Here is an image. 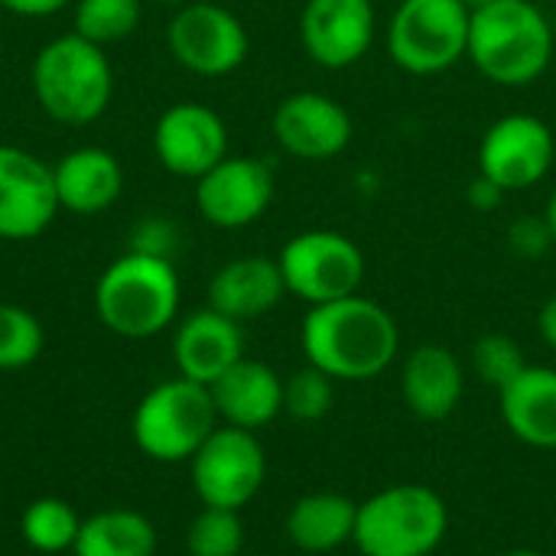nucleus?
<instances>
[{"instance_id":"obj_1","label":"nucleus","mask_w":556,"mask_h":556,"mask_svg":"<svg viewBox=\"0 0 556 556\" xmlns=\"http://www.w3.org/2000/svg\"><path fill=\"white\" fill-rule=\"evenodd\" d=\"M300 345L306 365L326 371L332 381H371L384 375L401 352V326L378 303L362 293L309 306Z\"/></svg>"},{"instance_id":"obj_2","label":"nucleus","mask_w":556,"mask_h":556,"mask_svg":"<svg viewBox=\"0 0 556 556\" xmlns=\"http://www.w3.org/2000/svg\"><path fill=\"white\" fill-rule=\"evenodd\" d=\"M466 59L492 85L528 88L554 62V26L534 0H495L472 10Z\"/></svg>"},{"instance_id":"obj_3","label":"nucleus","mask_w":556,"mask_h":556,"mask_svg":"<svg viewBox=\"0 0 556 556\" xmlns=\"http://www.w3.org/2000/svg\"><path fill=\"white\" fill-rule=\"evenodd\" d=\"M179 274L166 257L124 251L94 283V313L101 326L134 342L166 332L179 316Z\"/></svg>"},{"instance_id":"obj_4","label":"nucleus","mask_w":556,"mask_h":556,"mask_svg":"<svg viewBox=\"0 0 556 556\" xmlns=\"http://www.w3.org/2000/svg\"><path fill=\"white\" fill-rule=\"evenodd\" d=\"M29 78L42 114L68 127L98 121L114 94V68L104 46L78 33L49 39L36 52Z\"/></svg>"},{"instance_id":"obj_5","label":"nucleus","mask_w":556,"mask_h":556,"mask_svg":"<svg viewBox=\"0 0 556 556\" xmlns=\"http://www.w3.org/2000/svg\"><path fill=\"white\" fill-rule=\"evenodd\" d=\"M446 531V502L427 485L401 482L358 505L352 544L362 556H430Z\"/></svg>"},{"instance_id":"obj_6","label":"nucleus","mask_w":556,"mask_h":556,"mask_svg":"<svg viewBox=\"0 0 556 556\" xmlns=\"http://www.w3.org/2000/svg\"><path fill=\"white\" fill-rule=\"evenodd\" d=\"M218 424L212 391L179 375L153 384L140 397L130 417V437L147 459L176 466L189 463Z\"/></svg>"},{"instance_id":"obj_7","label":"nucleus","mask_w":556,"mask_h":556,"mask_svg":"<svg viewBox=\"0 0 556 556\" xmlns=\"http://www.w3.org/2000/svg\"><path fill=\"white\" fill-rule=\"evenodd\" d=\"M472 10L463 0H401L384 29L391 62L407 75H440L469 52Z\"/></svg>"},{"instance_id":"obj_8","label":"nucleus","mask_w":556,"mask_h":556,"mask_svg":"<svg viewBox=\"0 0 556 556\" xmlns=\"http://www.w3.org/2000/svg\"><path fill=\"white\" fill-rule=\"evenodd\" d=\"M287 293L296 300L319 306L332 300H345L362 290L365 280V254L362 248L332 228H309L293 235L277 254Z\"/></svg>"},{"instance_id":"obj_9","label":"nucleus","mask_w":556,"mask_h":556,"mask_svg":"<svg viewBox=\"0 0 556 556\" xmlns=\"http://www.w3.org/2000/svg\"><path fill=\"white\" fill-rule=\"evenodd\" d=\"M189 479L202 508H248L267 479V456L257 433L218 424L189 459Z\"/></svg>"},{"instance_id":"obj_10","label":"nucleus","mask_w":556,"mask_h":556,"mask_svg":"<svg viewBox=\"0 0 556 556\" xmlns=\"http://www.w3.org/2000/svg\"><path fill=\"white\" fill-rule=\"evenodd\" d=\"M166 49L186 72L222 78L244 65L251 36L228 7L212 0H189L166 26Z\"/></svg>"},{"instance_id":"obj_11","label":"nucleus","mask_w":556,"mask_h":556,"mask_svg":"<svg viewBox=\"0 0 556 556\" xmlns=\"http://www.w3.org/2000/svg\"><path fill=\"white\" fill-rule=\"evenodd\" d=\"M556 160V137L538 114H505L492 121L479 143V173L505 195L534 189L547 179Z\"/></svg>"},{"instance_id":"obj_12","label":"nucleus","mask_w":556,"mask_h":556,"mask_svg":"<svg viewBox=\"0 0 556 556\" xmlns=\"http://www.w3.org/2000/svg\"><path fill=\"white\" fill-rule=\"evenodd\" d=\"M277 182L274 169L257 156H225L195 179V208L212 228H248L267 215Z\"/></svg>"},{"instance_id":"obj_13","label":"nucleus","mask_w":556,"mask_h":556,"mask_svg":"<svg viewBox=\"0 0 556 556\" xmlns=\"http://www.w3.org/2000/svg\"><path fill=\"white\" fill-rule=\"evenodd\" d=\"M59 212L52 166L23 147L0 143V241H33Z\"/></svg>"},{"instance_id":"obj_14","label":"nucleus","mask_w":556,"mask_h":556,"mask_svg":"<svg viewBox=\"0 0 556 556\" xmlns=\"http://www.w3.org/2000/svg\"><path fill=\"white\" fill-rule=\"evenodd\" d=\"M274 140L283 153L303 163H326L349 150L352 143V114L323 91H293L287 94L270 117Z\"/></svg>"},{"instance_id":"obj_15","label":"nucleus","mask_w":556,"mask_h":556,"mask_svg":"<svg viewBox=\"0 0 556 556\" xmlns=\"http://www.w3.org/2000/svg\"><path fill=\"white\" fill-rule=\"evenodd\" d=\"M153 153L166 173L195 182L228 156V127L222 114L202 101L169 104L156 117Z\"/></svg>"},{"instance_id":"obj_16","label":"nucleus","mask_w":556,"mask_h":556,"mask_svg":"<svg viewBox=\"0 0 556 556\" xmlns=\"http://www.w3.org/2000/svg\"><path fill=\"white\" fill-rule=\"evenodd\" d=\"M378 36L371 0H303L300 42L323 68H349L362 62Z\"/></svg>"},{"instance_id":"obj_17","label":"nucleus","mask_w":556,"mask_h":556,"mask_svg":"<svg viewBox=\"0 0 556 556\" xmlns=\"http://www.w3.org/2000/svg\"><path fill=\"white\" fill-rule=\"evenodd\" d=\"M244 358L241 323L215 313L212 306L189 313L173 332V362L182 378L212 388L231 365Z\"/></svg>"},{"instance_id":"obj_18","label":"nucleus","mask_w":556,"mask_h":556,"mask_svg":"<svg viewBox=\"0 0 556 556\" xmlns=\"http://www.w3.org/2000/svg\"><path fill=\"white\" fill-rule=\"evenodd\" d=\"M287 296V283L277 257L241 254L222 264L208 280V306L235 323H251L267 316Z\"/></svg>"},{"instance_id":"obj_19","label":"nucleus","mask_w":556,"mask_h":556,"mask_svg":"<svg viewBox=\"0 0 556 556\" xmlns=\"http://www.w3.org/2000/svg\"><path fill=\"white\" fill-rule=\"evenodd\" d=\"M401 394L414 417L427 424H440L456 414L466 394L463 362L437 342L417 345L401 368Z\"/></svg>"},{"instance_id":"obj_20","label":"nucleus","mask_w":556,"mask_h":556,"mask_svg":"<svg viewBox=\"0 0 556 556\" xmlns=\"http://www.w3.org/2000/svg\"><path fill=\"white\" fill-rule=\"evenodd\" d=\"M62 212L91 218L108 212L124 192V166L104 147H75L52 166Z\"/></svg>"},{"instance_id":"obj_21","label":"nucleus","mask_w":556,"mask_h":556,"mask_svg":"<svg viewBox=\"0 0 556 556\" xmlns=\"http://www.w3.org/2000/svg\"><path fill=\"white\" fill-rule=\"evenodd\" d=\"M208 391L218 420L228 427L257 433L283 414V378L270 365L248 355L238 365H231Z\"/></svg>"},{"instance_id":"obj_22","label":"nucleus","mask_w":556,"mask_h":556,"mask_svg":"<svg viewBox=\"0 0 556 556\" xmlns=\"http://www.w3.org/2000/svg\"><path fill=\"white\" fill-rule=\"evenodd\" d=\"M498 407L515 440L534 450H556V368L528 365L498 391Z\"/></svg>"},{"instance_id":"obj_23","label":"nucleus","mask_w":556,"mask_h":556,"mask_svg":"<svg viewBox=\"0 0 556 556\" xmlns=\"http://www.w3.org/2000/svg\"><path fill=\"white\" fill-rule=\"evenodd\" d=\"M358 505L339 492H309L287 511V538L303 554H332L355 534Z\"/></svg>"},{"instance_id":"obj_24","label":"nucleus","mask_w":556,"mask_h":556,"mask_svg":"<svg viewBox=\"0 0 556 556\" xmlns=\"http://www.w3.org/2000/svg\"><path fill=\"white\" fill-rule=\"evenodd\" d=\"M156 528L134 508H104L81 518L72 556H156Z\"/></svg>"},{"instance_id":"obj_25","label":"nucleus","mask_w":556,"mask_h":556,"mask_svg":"<svg viewBox=\"0 0 556 556\" xmlns=\"http://www.w3.org/2000/svg\"><path fill=\"white\" fill-rule=\"evenodd\" d=\"M81 531L78 511L65 498H36L23 508L20 518V534L26 547L36 554H72V544Z\"/></svg>"},{"instance_id":"obj_26","label":"nucleus","mask_w":556,"mask_h":556,"mask_svg":"<svg viewBox=\"0 0 556 556\" xmlns=\"http://www.w3.org/2000/svg\"><path fill=\"white\" fill-rule=\"evenodd\" d=\"M140 26V0H75V29L78 36L111 46L127 39Z\"/></svg>"},{"instance_id":"obj_27","label":"nucleus","mask_w":556,"mask_h":556,"mask_svg":"<svg viewBox=\"0 0 556 556\" xmlns=\"http://www.w3.org/2000/svg\"><path fill=\"white\" fill-rule=\"evenodd\" d=\"M46 345L42 323L16 303H0V371L29 368Z\"/></svg>"},{"instance_id":"obj_28","label":"nucleus","mask_w":556,"mask_h":556,"mask_svg":"<svg viewBox=\"0 0 556 556\" xmlns=\"http://www.w3.org/2000/svg\"><path fill=\"white\" fill-rule=\"evenodd\" d=\"M189 556H241L244 554V521L241 511L202 508L186 531Z\"/></svg>"},{"instance_id":"obj_29","label":"nucleus","mask_w":556,"mask_h":556,"mask_svg":"<svg viewBox=\"0 0 556 556\" xmlns=\"http://www.w3.org/2000/svg\"><path fill=\"white\" fill-rule=\"evenodd\" d=\"M332 404H336V381L313 365L296 368L283 381V414H290L300 424H316L329 417Z\"/></svg>"},{"instance_id":"obj_30","label":"nucleus","mask_w":556,"mask_h":556,"mask_svg":"<svg viewBox=\"0 0 556 556\" xmlns=\"http://www.w3.org/2000/svg\"><path fill=\"white\" fill-rule=\"evenodd\" d=\"M469 362H472V371L495 391L508 388L528 368L525 349L505 332H485L482 339H476Z\"/></svg>"},{"instance_id":"obj_31","label":"nucleus","mask_w":556,"mask_h":556,"mask_svg":"<svg viewBox=\"0 0 556 556\" xmlns=\"http://www.w3.org/2000/svg\"><path fill=\"white\" fill-rule=\"evenodd\" d=\"M179 248V228L163 218V215H147L134 225L130 231V244L127 251H137V254H150V257H166L173 261Z\"/></svg>"},{"instance_id":"obj_32","label":"nucleus","mask_w":556,"mask_h":556,"mask_svg":"<svg viewBox=\"0 0 556 556\" xmlns=\"http://www.w3.org/2000/svg\"><path fill=\"white\" fill-rule=\"evenodd\" d=\"M551 248H554V235H551L544 215L541 218L525 215V218H515L511 222V228H508V251L515 257H521V261H541V257L551 254Z\"/></svg>"},{"instance_id":"obj_33","label":"nucleus","mask_w":556,"mask_h":556,"mask_svg":"<svg viewBox=\"0 0 556 556\" xmlns=\"http://www.w3.org/2000/svg\"><path fill=\"white\" fill-rule=\"evenodd\" d=\"M502 199H505V192H502L492 179H485L482 173L466 186V202H469V208H476V212H482V215L495 212V208L502 205Z\"/></svg>"},{"instance_id":"obj_34","label":"nucleus","mask_w":556,"mask_h":556,"mask_svg":"<svg viewBox=\"0 0 556 556\" xmlns=\"http://www.w3.org/2000/svg\"><path fill=\"white\" fill-rule=\"evenodd\" d=\"M72 3H75V0H0L3 10H10V13H16V16H29V20L62 13V10L72 7Z\"/></svg>"},{"instance_id":"obj_35","label":"nucleus","mask_w":556,"mask_h":556,"mask_svg":"<svg viewBox=\"0 0 556 556\" xmlns=\"http://www.w3.org/2000/svg\"><path fill=\"white\" fill-rule=\"evenodd\" d=\"M538 332H541L544 345L556 352V293L541 306V313H538Z\"/></svg>"},{"instance_id":"obj_36","label":"nucleus","mask_w":556,"mask_h":556,"mask_svg":"<svg viewBox=\"0 0 556 556\" xmlns=\"http://www.w3.org/2000/svg\"><path fill=\"white\" fill-rule=\"evenodd\" d=\"M544 218H547V228H551V235H554V248H556V189L551 192V199H547Z\"/></svg>"},{"instance_id":"obj_37","label":"nucleus","mask_w":556,"mask_h":556,"mask_svg":"<svg viewBox=\"0 0 556 556\" xmlns=\"http://www.w3.org/2000/svg\"><path fill=\"white\" fill-rule=\"evenodd\" d=\"M469 10H482V7H489V3H495V0H463Z\"/></svg>"},{"instance_id":"obj_38","label":"nucleus","mask_w":556,"mask_h":556,"mask_svg":"<svg viewBox=\"0 0 556 556\" xmlns=\"http://www.w3.org/2000/svg\"><path fill=\"white\" fill-rule=\"evenodd\" d=\"M505 556H547V554H541V551H511V554H505Z\"/></svg>"},{"instance_id":"obj_39","label":"nucleus","mask_w":556,"mask_h":556,"mask_svg":"<svg viewBox=\"0 0 556 556\" xmlns=\"http://www.w3.org/2000/svg\"><path fill=\"white\" fill-rule=\"evenodd\" d=\"M156 3H166V7H182V3H189V0H156Z\"/></svg>"},{"instance_id":"obj_40","label":"nucleus","mask_w":556,"mask_h":556,"mask_svg":"<svg viewBox=\"0 0 556 556\" xmlns=\"http://www.w3.org/2000/svg\"><path fill=\"white\" fill-rule=\"evenodd\" d=\"M241 556H257V554H241Z\"/></svg>"},{"instance_id":"obj_41","label":"nucleus","mask_w":556,"mask_h":556,"mask_svg":"<svg viewBox=\"0 0 556 556\" xmlns=\"http://www.w3.org/2000/svg\"><path fill=\"white\" fill-rule=\"evenodd\" d=\"M430 556H437V554H430Z\"/></svg>"}]
</instances>
